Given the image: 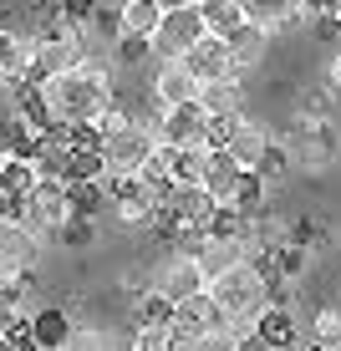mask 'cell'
<instances>
[{"label": "cell", "mask_w": 341, "mask_h": 351, "mask_svg": "<svg viewBox=\"0 0 341 351\" xmlns=\"http://www.w3.org/2000/svg\"><path fill=\"white\" fill-rule=\"evenodd\" d=\"M107 107H113V82L102 71L67 66L56 77H41V112L56 128H97Z\"/></svg>", "instance_id": "obj_1"}, {"label": "cell", "mask_w": 341, "mask_h": 351, "mask_svg": "<svg viewBox=\"0 0 341 351\" xmlns=\"http://www.w3.org/2000/svg\"><path fill=\"white\" fill-rule=\"evenodd\" d=\"M97 153H102L107 178H128V173H143V168L153 163L158 143L143 123L123 117V123H113V128H97Z\"/></svg>", "instance_id": "obj_2"}, {"label": "cell", "mask_w": 341, "mask_h": 351, "mask_svg": "<svg viewBox=\"0 0 341 351\" xmlns=\"http://www.w3.org/2000/svg\"><path fill=\"white\" fill-rule=\"evenodd\" d=\"M214 295V306L224 311H250V316H260L265 306H270V280H265V270L255 260H245V265H235V270H224V275H214L209 285H204Z\"/></svg>", "instance_id": "obj_3"}, {"label": "cell", "mask_w": 341, "mask_h": 351, "mask_svg": "<svg viewBox=\"0 0 341 351\" xmlns=\"http://www.w3.org/2000/svg\"><path fill=\"white\" fill-rule=\"evenodd\" d=\"M21 219H26L36 234H62V229L77 219V199H71V184L62 178H36V189L21 199Z\"/></svg>", "instance_id": "obj_4"}, {"label": "cell", "mask_w": 341, "mask_h": 351, "mask_svg": "<svg viewBox=\"0 0 341 351\" xmlns=\"http://www.w3.org/2000/svg\"><path fill=\"white\" fill-rule=\"evenodd\" d=\"M36 260H41V234L16 214H0V280L21 285Z\"/></svg>", "instance_id": "obj_5"}, {"label": "cell", "mask_w": 341, "mask_h": 351, "mask_svg": "<svg viewBox=\"0 0 341 351\" xmlns=\"http://www.w3.org/2000/svg\"><path fill=\"white\" fill-rule=\"evenodd\" d=\"M113 184V209L117 219H123L128 229H143L158 219V204H163V189L148 184L143 173H128V178H107Z\"/></svg>", "instance_id": "obj_6"}, {"label": "cell", "mask_w": 341, "mask_h": 351, "mask_svg": "<svg viewBox=\"0 0 341 351\" xmlns=\"http://www.w3.org/2000/svg\"><path fill=\"white\" fill-rule=\"evenodd\" d=\"M199 41H204L199 5H178V10H163V21H158L148 46H153V56H189Z\"/></svg>", "instance_id": "obj_7"}, {"label": "cell", "mask_w": 341, "mask_h": 351, "mask_svg": "<svg viewBox=\"0 0 341 351\" xmlns=\"http://www.w3.org/2000/svg\"><path fill=\"white\" fill-rule=\"evenodd\" d=\"M199 97V77L184 56H153V102L158 107H189Z\"/></svg>", "instance_id": "obj_8"}, {"label": "cell", "mask_w": 341, "mask_h": 351, "mask_svg": "<svg viewBox=\"0 0 341 351\" xmlns=\"http://www.w3.org/2000/svg\"><path fill=\"white\" fill-rule=\"evenodd\" d=\"M158 214H168L174 224H189V229H209L214 214H219V204L204 193V184H168Z\"/></svg>", "instance_id": "obj_9"}, {"label": "cell", "mask_w": 341, "mask_h": 351, "mask_svg": "<svg viewBox=\"0 0 341 351\" xmlns=\"http://www.w3.org/2000/svg\"><path fill=\"white\" fill-rule=\"evenodd\" d=\"M209 285V275L199 270V260L189 255V250H178V255H168L163 265H158V275H153V290L168 300V306H178V300H189V295H199V290Z\"/></svg>", "instance_id": "obj_10"}, {"label": "cell", "mask_w": 341, "mask_h": 351, "mask_svg": "<svg viewBox=\"0 0 341 351\" xmlns=\"http://www.w3.org/2000/svg\"><path fill=\"white\" fill-rule=\"evenodd\" d=\"M168 331H174V341H189V336H204V331H224V311L214 306L209 290H199V295H189V300L174 306Z\"/></svg>", "instance_id": "obj_11"}, {"label": "cell", "mask_w": 341, "mask_h": 351, "mask_svg": "<svg viewBox=\"0 0 341 351\" xmlns=\"http://www.w3.org/2000/svg\"><path fill=\"white\" fill-rule=\"evenodd\" d=\"M245 178H250V168H239L224 148H209V163H204V178H199V184H204V193H209L219 209H235Z\"/></svg>", "instance_id": "obj_12"}, {"label": "cell", "mask_w": 341, "mask_h": 351, "mask_svg": "<svg viewBox=\"0 0 341 351\" xmlns=\"http://www.w3.org/2000/svg\"><path fill=\"white\" fill-rule=\"evenodd\" d=\"M67 66H77V41H71L67 26H56L51 36H36L31 41V71L36 77H56Z\"/></svg>", "instance_id": "obj_13"}, {"label": "cell", "mask_w": 341, "mask_h": 351, "mask_svg": "<svg viewBox=\"0 0 341 351\" xmlns=\"http://www.w3.org/2000/svg\"><path fill=\"white\" fill-rule=\"evenodd\" d=\"M224 153L235 158L239 168H250V173H260L265 163H270V132H265L260 123H250V117H239V128L229 132Z\"/></svg>", "instance_id": "obj_14"}, {"label": "cell", "mask_w": 341, "mask_h": 351, "mask_svg": "<svg viewBox=\"0 0 341 351\" xmlns=\"http://www.w3.org/2000/svg\"><path fill=\"white\" fill-rule=\"evenodd\" d=\"M193 66V77L199 82H214V77H245V71L235 66V51H229V41H219V36H204L199 46L184 56Z\"/></svg>", "instance_id": "obj_15"}, {"label": "cell", "mask_w": 341, "mask_h": 351, "mask_svg": "<svg viewBox=\"0 0 341 351\" xmlns=\"http://www.w3.org/2000/svg\"><path fill=\"white\" fill-rule=\"evenodd\" d=\"M193 102H199L209 117H235V112H245V77L199 82V97H193Z\"/></svg>", "instance_id": "obj_16"}, {"label": "cell", "mask_w": 341, "mask_h": 351, "mask_svg": "<svg viewBox=\"0 0 341 351\" xmlns=\"http://www.w3.org/2000/svg\"><path fill=\"white\" fill-rule=\"evenodd\" d=\"M336 148H341L336 128H331V123H321V117H311L306 132L296 138V163H306V168H326V163H336Z\"/></svg>", "instance_id": "obj_17"}, {"label": "cell", "mask_w": 341, "mask_h": 351, "mask_svg": "<svg viewBox=\"0 0 341 351\" xmlns=\"http://www.w3.org/2000/svg\"><path fill=\"white\" fill-rule=\"evenodd\" d=\"M245 5V26H260L265 36L301 26V0H239Z\"/></svg>", "instance_id": "obj_18"}, {"label": "cell", "mask_w": 341, "mask_h": 351, "mask_svg": "<svg viewBox=\"0 0 341 351\" xmlns=\"http://www.w3.org/2000/svg\"><path fill=\"white\" fill-rule=\"evenodd\" d=\"M204 16V36H219V41H229V36L245 31V5L239 0H193Z\"/></svg>", "instance_id": "obj_19"}, {"label": "cell", "mask_w": 341, "mask_h": 351, "mask_svg": "<svg viewBox=\"0 0 341 351\" xmlns=\"http://www.w3.org/2000/svg\"><path fill=\"white\" fill-rule=\"evenodd\" d=\"M168 158V184H199L204 163H209V143H184V148H163Z\"/></svg>", "instance_id": "obj_20"}, {"label": "cell", "mask_w": 341, "mask_h": 351, "mask_svg": "<svg viewBox=\"0 0 341 351\" xmlns=\"http://www.w3.org/2000/svg\"><path fill=\"white\" fill-rule=\"evenodd\" d=\"M158 21H163V5H158V0H123V10H117L123 36H143V41H153Z\"/></svg>", "instance_id": "obj_21"}, {"label": "cell", "mask_w": 341, "mask_h": 351, "mask_svg": "<svg viewBox=\"0 0 341 351\" xmlns=\"http://www.w3.org/2000/svg\"><path fill=\"white\" fill-rule=\"evenodd\" d=\"M31 189H36V163H31V158H16V153H10L5 168H0V199H5V204H21Z\"/></svg>", "instance_id": "obj_22"}, {"label": "cell", "mask_w": 341, "mask_h": 351, "mask_svg": "<svg viewBox=\"0 0 341 351\" xmlns=\"http://www.w3.org/2000/svg\"><path fill=\"white\" fill-rule=\"evenodd\" d=\"M21 77H31V41L0 31V82H21Z\"/></svg>", "instance_id": "obj_23"}, {"label": "cell", "mask_w": 341, "mask_h": 351, "mask_svg": "<svg viewBox=\"0 0 341 351\" xmlns=\"http://www.w3.org/2000/svg\"><path fill=\"white\" fill-rule=\"evenodd\" d=\"M260 336L270 341V351L296 346V316H290L285 306H265V311H260Z\"/></svg>", "instance_id": "obj_24"}, {"label": "cell", "mask_w": 341, "mask_h": 351, "mask_svg": "<svg viewBox=\"0 0 341 351\" xmlns=\"http://www.w3.org/2000/svg\"><path fill=\"white\" fill-rule=\"evenodd\" d=\"M265 46H270V36H265L260 26H245L239 36H229V51H235V66H260L265 62Z\"/></svg>", "instance_id": "obj_25"}, {"label": "cell", "mask_w": 341, "mask_h": 351, "mask_svg": "<svg viewBox=\"0 0 341 351\" xmlns=\"http://www.w3.org/2000/svg\"><path fill=\"white\" fill-rule=\"evenodd\" d=\"M67 336H71V326L62 311H41V316L31 321V341L36 351H46V346H67Z\"/></svg>", "instance_id": "obj_26"}, {"label": "cell", "mask_w": 341, "mask_h": 351, "mask_svg": "<svg viewBox=\"0 0 341 351\" xmlns=\"http://www.w3.org/2000/svg\"><path fill=\"white\" fill-rule=\"evenodd\" d=\"M67 351H123V341H117L107 326H71V336H67Z\"/></svg>", "instance_id": "obj_27"}, {"label": "cell", "mask_w": 341, "mask_h": 351, "mask_svg": "<svg viewBox=\"0 0 341 351\" xmlns=\"http://www.w3.org/2000/svg\"><path fill=\"white\" fill-rule=\"evenodd\" d=\"M311 341L326 346V351L341 346V306H326V311H316V316H311Z\"/></svg>", "instance_id": "obj_28"}, {"label": "cell", "mask_w": 341, "mask_h": 351, "mask_svg": "<svg viewBox=\"0 0 341 351\" xmlns=\"http://www.w3.org/2000/svg\"><path fill=\"white\" fill-rule=\"evenodd\" d=\"M128 351H178V341H174V331H168V326H138Z\"/></svg>", "instance_id": "obj_29"}, {"label": "cell", "mask_w": 341, "mask_h": 351, "mask_svg": "<svg viewBox=\"0 0 341 351\" xmlns=\"http://www.w3.org/2000/svg\"><path fill=\"white\" fill-rule=\"evenodd\" d=\"M168 316H174V306H168L158 290H148L143 306H138V326H168Z\"/></svg>", "instance_id": "obj_30"}, {"label": "cell", "mask_w": 341, "mask_h": 351, "mask_svg": "<svg viewBox=\"0 0 341 351\" xmlns=\"http://www.w3.org/2000/svg\"><path fill=\"white\" fill-rule=\"evenodd\" d=\"M178 351H239L229 341L224 331H204V336H189V341H178Z\"/></svg>", "instance_id": "obj_31"}, {"label": "cell", "mask_w": 341, "mask_h": 351, "mask_svg": "<svg viewBox=\"0 0 341 351\" xmlns=\"http://www.w3.org/2000/svg\"><path fill=\"white\" fill-rule=\"evenodd\" d=\"M260 199H265V178L250 173L245 189H239V199H235V209H239V214H255V209H260Z\"/></svg>", "instance_id": "obj_32"}, {"label": "cell", "mask_w": 341, "mask_h": 351, "mask_svg": "<svg viewBox=\"0 0 341 351\" xmlns=\"http://www.w3.org/2000/svg\"><path fill=\"white\" fill-rule=\"evenodd\" d=\"M331 82H336V87H341V51L331 56Z\"/></svg>", "instance_id": "obj_33"}, {"label": "cell", "mask_w": 341, "mask_h": 351, "mask_svg": "<svg viewBox=\"0 0 341 351\" xmlns=\"http://www.w3.org/2000/svg\"><path fill=\"white\" fill-rule=\"evenodd\" d=\"M326 16H331V21H341V0H326Z\"/></svg>", "instance_id": "obj_34"}, {"label": "cell", "mask_w": 341, "mask_h": 351, "mask_svg": "<svg viewBox=\"0 0 341 351\" xmlns=\"http://www.w3.org/2000/svg\"><path fill=\"white\" fill-rule=\"evenodd\" d=\"M163 10H178V5H193V0H158Z\"/></svg>", "instance_id": "obj_35"}, {"label": "cell", "mask_w": 341, "mask_h": 351, "mask_svg": "<svg viewBox=\"0 0 341 351\" xmlns=\"http://www.w3.org/2000/svg\"><path fill=\"white\" fill-rule=\"evenodd\" d=\"M5 158H10V148H5V143H0V168H5Z\"/></svg>", "instance_id": "obj_36"}, {"label": "cell", "mask_w": 341, "mask_h": 351, "mask_svg": "<svg viewBox=\"0 0 341 351\" xmlns=\"http://www.w3.org/2000/svg\"><path fill=\"white\" fill-rule=\"evenodd\" d=\"M46 351H67V346H46Z\"/></svg>", "instance_id": "obj_37"}, {"label": "cell", "mask_w": 341, "mask_h": 351, "mask_svg": "<svg viewBox=\"0 0 341 351\" xmlns=\"http://www.w3.org/2000/svg\"><path fill=\"white\" fill-rule=\"evenodd\" d=\"M0 214H5V199H0Z\"/></svg>", "instance_id": "obj_38"}]
</instances>
